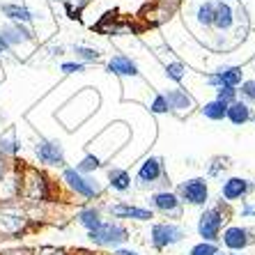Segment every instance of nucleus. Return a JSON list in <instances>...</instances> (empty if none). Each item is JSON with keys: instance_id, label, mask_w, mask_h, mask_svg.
Masks as SVG:
<instances>
[{"instance_id": "1", "label": "nucleus", "mask_w": 255, "mask_h": 255, "mask_svg": "<svg viewBox=\"0 0 255 255\" xmlns=\"http://www.w3.org/2000/svg\"><path fill=\"white\" fill-rule=\"evenodd\" d=\"M55 198V186L51 182L44 170L35 166H25L21 170V196H18V202L23 205L25 209H39L46 207L48 202H53Z\"/></svg>"}, {"instance_id": "2", "label": "nucleus", "mask_w": 255, "mask_h": 255, "mask_svg": "<svg viewBox=\"0 0 255 255\" xmlns=\"http://www.w3.org/2000/svg\"><path fill=\"white\" fill-rule=\"evenodd\" d=\"M30 226H32L30 214L21 202L0 205V239L21 237L30 230Z\"/></svg>"}, {"instance_id": "3", "label": "nucleus", "mask_w": 255, "mask_h": 255, "mask_svg": "<svg viewBox=\"0 0 255 255\" xmlns=\"http://www.w3.org/2000/svg\"><path fill=\"white\" fill-rule=\"evenodd\" d=\"M226 223H228V212L223 207V202L221 205H212V207H202V214L198 216V223H196L200 242L219 244L221 232H223Z\"/></svg>"}, {"instance_id": "4", "label": "nucleus", "mask_w": 255, "mask_h": 255, "mask_svg": "<svg viewBox=\"0 0 255 255\" xmlns=\"http://www.w3.org/2000/svg\"><path fill=\"white\" fill-rule=\"evenodd\" d=\"M60 182L71 196H78L83 200H95V198H101V193H104L101 184L95 177H90L85 172H78L76 168H62Z\"/></svg>"}, {"instance_id": "5", "label": "nucleus", "mask_w": 255, "mask_h": 255, "mask_svg": "<svg viewBox=\"0 0 255 255\" xmlns=\"http://www.w3.org/2000/svg\"><path fill=\"white\" fill-rule=\"evenodd\" d=\"M88 239L97 249H120L131 239V232L120 221H101V226L88 232Z\"/></svg>"}, {"instance_id": "6", "label": "nucleus", "mask_w": 255, "mask_h": 255, "mask_svg": "<svg viewBox=\"0 0 255 255\" xmlns=\"http://www.w3.org/2000/svg\"><path fill=\"white\" fill-rule=\"evenodd\" d=\"M186 237V230L175 221H159L149 228V244L154 251H166L182 244Z\"/></svg>"}, {"instance_id": "7", "label": "nucleus", "mask_w": 255, "mask_h": 255, "mask_svg": "<svg viewBox=\"0 0 255 255\" xmlns=\"http://www.w3.org/2000/svg\"><path fill=\"white\" fill-rule=\"evenodd\" d=\"M177 198L182 205H191V207H207L209 202V184L205 177H191L177 186Z\"/></svg>"}, {"instance_id": "8", "label": "nucleus", "mask_w": 255, "mask_h": 255, "mask_svg": "<svg viewBox=\"0 0 255 255\" xmlns=\"http://www.w3.org/2000/svg\"><path fill=\"white\" fill-rule=\"evenodd\" d=\"M21 170H23V163H18L16 159L9 161L7 170L0 177V205L18 202V196H21Z\"/></svg>"}, {"instance_id": "9", "label": "nucleus", "mask_w": 255, "mask_h": 255, "mask_svg": "<svg viewBox=\"0 0 255 255\" xmlns=\"http://www.w3.org/2000/svg\"><path fill=\"white\" fill-rule=\"evenodd\" d=\"M149 209L161 214V216H168V219H179L182 216V200L177 198L175 191L161 189L149 196Z\"/></svg>"}, {"instance_id": "10", "label": "nucleus", "mask_w": 255, "mask_h": 255, "mask_svg": "<svg viewBox=\"0 0 255 255\" xmlns=\"http://www.w3.org/2000/svg\"><path fill=\"white\" fill-rule=\"evenodd\" d=\"M136 179L140 186H154V184H163L168 179L166 175V163L161 156H147L138 166V172H136Z\"/></svg>"}, {"instance_id": "11", "label": "nucleus", "mask_w": 255, "mask_h": 255, "mask_svg": "<svg viewBox=\"0 0 255 255\" xmlns=\"http://www.w3.org/2000/svg\"><path fill=\"white\" fill-rule=\"evenodd\" d=\"M219 242L226 246L228 253H239V251L249 249L251 244L255 242V237H253V232H251L249 228H244V226H228V228H223Z\"/></svg>"}, {"instance_id": "12", "label": "nucleus", "mask_w": 255, "mask_h": 255, "mask_svg": "<svg viewBox=\"0 0 255 255\" xmlns=\"http://www.w3.org/2000/svg\"><path fill=\"white\" fill-rule=\"evenodd\" d=\"M35 156L42 166L48 168H67V159H65V149L58 140H39L35 145Z\"/></svg>"}, {"instance_id": "13", "label": "nucleus", "mask_w": 255, "mask_h": 255, "mask_svg": "<svg viewBox=\"0 0 255 255\" xmlns=\"http://www.w3.org/2000/svg\"><path fill=\"white\" fill-rule=\"evenodd\" d=\"M108 214L118 221H140V223L154 219V212L149 207H138L131 202H113V205H108Z\"/></svg>"}, {"instance_id": "14", "label": "nucleus", "mask_w": 255, "mask_h": 255, "mask_svg": "<svg viewBox=\"0 0 255 255\" xmlns=\"http://www.w3.org/2000/svg\"><path fill=\"white\" fill-rule=\"evenodd\" d=\"M253 182H249V179L244 177H228L226 182H223V186H221V198H223V202H237V200H244V198L249 196L251 191H253Z\"/></svg>"}, {"instance_id": "15", "label": "nucleus", "mask_w": 255, "mask_h": 255, "mask_svg": "<svg viewBox=\"0 0 255 255\" xmlns=\"http://www.w3.org/2000/svg\"><path fill=\"white\" fill-rule=\"evenodd\" d=\"M0 35H2V39H5L9 46H21V44H28L35 39V35H32V30L28 28V25L23 23H7L0 28Z\"/></svg>"}, {"instance_id": "16", "label": "nucleus", "mask_w": 255, "mask_h": 255, "mask_svg": "<svg viewBox=\"0 0 255 255\" xmlns=\"http://www.w3.org/2000/svg\"><path fill=\"white\" fill-rule=\"evenodd\" d=\"M166 101H168V108H170V113H179V115H186L191 113V108H193V97L182 88H172L168 90L166 95Z\"/></svg>"}, {"instance_id": "17", "label": "nucleus", "mask_w": 255, "mask_h": 255, "mask_svg": "<svg viewBox=\"0 0 255 255\" xmlns=\"http://www.w3.org/2000/svg\"><path fill=\"white\" fill-rule=\"evenodd\" d=\"M106 71L108 74H115V76H122V78H136L140 71H138V65L133 62V60L129 58V55H113V58L108 60L106 65Z\"/></svg>"}, {"instance_id": "18", "label": "nucleus", "mask_w": 255, "mask_h": 255, "mask_svg": "<svg viewBox=\"0 0 255 255\" xmlns=\"http://www.w3.org/2000/svg\"><path fill=\"white\" fill-rule=\"evenodd\" d=\"M235 25V9H232L230 2L226 0H219L214 2V25L219 32H228V30Z\"/></svg>"}, {"instance_id": "19", "label": "nucleus", "mask_w": 255, "mask_h": 255, "mask_svg": "<svg viewBox=\"0 0 255 255\" xmlns=\"http://www.w3.org/2000/svg\"><path fill=\"white\" fill-rule=\"evenodd\" d=\"M226 120H230V122H232L235 127L246 125V122H251V120H253V113H251V106L246 104V101H242V99L232 101V104H228Z\"/></svg>"}, {"instance_id": "20", "label": "nucleus", "mask_w": 255, "mask_h": 255, "mask_svg": "<svg viewBox=\"0 0 255 255\" xmlns=\"http://www.w3.org/2000/svg\"><path fill=\"white\" fill-rule=\"evenodd\" d=\"M101 221H104V216H101V209L95 207V205H90V207H83L76 212V223L81 228H85V230H95L97 226H101Z\"/></svg>"}, {"instance_id": "21", "label": "nucleus", "mask_w": 255, "mask_h": 255, "mask_svg": "<svg viewBox=\"0 0 255 255\" xmlns=\"http://www.w3.org/2000/svg\"><path fill=\"white\" fill-rule=\"evenodd\" d=\"M108 186L115 191V193H127L131 189V175L125 168L113 166L108 170Z\"/></svg>"}, {"instance_id": "22", "label": "nucleus", "mask_w": 255, "mask_h": 255, "mask_svg": "<svg viewBox=\"0 0 255 255\" xmlns=\"http://www.w3.org/2000/svg\"><path fill=\"white\" fill-rule=\"evenodd\" d=\"M18 152H21V142L16 140V131L9 129L7 133L0 136V156L7 161H14Z\"/></svg>"}, {"instance_id": "23", "label": "nucleus", "mask_w": 255, "mask_h": 255, "mask_svg": "<svg viewBox=\"0 0 255 255\" xmlns=\"http://www.w3.org/2000/svg\"><path fill=\"white\" fill-rule=\"evenodd\" d=\"M2 14L14 23H23V25L32 23V18H35V14L23 5H2Z\"/></svg>"}, {"instance_id": "24", "label": "nucleus", "mask_w": 255, "mask_h": 255, "mask_svg": "<svg viewBox=\"0 0 255 255\" xmlns=\"http://www.w3.org/2000/svg\"><path fill=\"white\" fill-rule=\"evenodd\" d=\"M200 113L205 115L207 120H212V122H221V120H226V113H228V104L226 101H207L205 106L200 108Z\"/></svg>"}, {"instance_id": "25", "label": "nucleus", "mask_w": 255, "mask_h": 255, "mask_svg": "<svg viewBox=\"0 0 255 255\" xmlns=\"http://www.w3.org/2000/svg\"><path fill=\"white\" fill-rule=\"evenodd\" d=\"M221 74V85H230V88H239L244 83V69L242 67H223L219 69Z\"/></svg>"}, {"instance_id": "26", "label": "nucleus", "mask_w": 255, "mask_h": 255, "mask_svg": "<svg viewBox=\"0 0 255 255\" xmlns=\"http://www.w3.org/2000/svg\"><path fill=\"white\" fill-rule=\"evenodd\" d=\"M196 21L202 25V28H212L214 25V2L205 0L196 7Z\"/></svg>"}, {"instance_id": "27", "label": "nucleus", "mask_w": 255, "mask_h": 255, "mask_svg": "<svg viewBox=\"0 0 255 255\" xmlns=\"http://www.w3.org/2000/svg\"><path fill=\"white\" fill-rule=\"evenodd\" d=\"M99 168H101V159L97 154H85L83 159L76 163V170L85 172V175H92V172L99 170Z\"/></svg>"}, {"instance_id": "28", "label": "nucleus", "mask_w": 255, "mask_h": 255, "mask_svg": "<svg viewBox=\"0 0 255 255\" xmlns=\"http://www.w3.org/2000/svg\"><path fill=\"white\" fill-rule=\"evenodd\" d=\"M74 55H76V60L83 62V65L99 60V51H97V48H90V46H74Z\"/></svg>"}, {"instance_id": "29", "label": "nucleus", "mask_w": 255, "mask_h": 255, "mask_svg": "<svg viewBox=\"0 0 255 255\" xmlns=\"http://www.w3.org/2000/svg\"><path fill=\"white\" fill-rule=\"evenodd\" d=\"M219 244L214 242H198L189 249V255H216L219 253Z\"/></svg>"}, {"instance_id": "30", "label": "nucleus", "mask_w": 255, "mask_h": 255, "mask_svg": "<svg viewBox=\"0 0 255 255\" xmlns=\"http://www.w3.org/2000/svg\"><path fill=\"white\" fill-rule=\"evenodd\" d=\"M166 76L170 78V81H175V83H182L186 76V67L182 65V62H168L166 65Z\"/></svg>"}, {"instance_id": "31", "label": "nucleus", "mask_w": 255, "mask_h": 255, "mask_svg": "<svg viewBox=\"0 0 255 255\" xmlns=\"http://www.w3.org/2000/svg\"><path fill=\"white\" fill-rule=\"evenodd\" d=\"M237 97H239L237 88H230V85H221V88H216V99L219 101L232 104V101H237Z\"/></svg>"}, {"instance_id": "32", "label": "nucleus", "mask_w": 255, "mask_h": 255, "mask_svg": "<svg viewBox=\"0 0 255 255\" xmlns=\"http://www.w3.org/2000/svg\"><path fill=\"white\" fill-rule=\"evenodd\" d=\"M149 111H152L154 115H166V113H170L166 97H163V95H156L154 99H152V104H149Z\"/></svg>"}, {"instance_id": "33", "label": "nucleus", "mask_w": 255, "mask_h": 255, "mask_svg": "<svg viewBox=\"0 0 255 255\" xmlns=\"http://www.w3.org/2000/svg\"><path fill=\"white\" fill-rule=\"evenodd\" d=\"M90 2H92V0H67V12H69L71 18H81L78 14L83 12Z\"/></svg>"}, {"instance_id": "34", "label": "nucleus", "mask_w": 255, "mask_h": 255, "mask_svg": "<svg viewBox=\"0 0 255 255\" xmlns=\"http://www.w3.org/2000/svg\"><path fill=\"white\" fill-rule=\"evenodd\" d=\"M239 88L242 90H237V92H242V101H246V104H255V81H244Z\"/></svg>"}, {"instance_id": "35", "label": "nucleus", "mask_w": 255, "mask_h": 255, "mask_svg": "<svg viewBox=\"0 0 255 255\" xmlns=\"http://www.w3.org/2000/svg\"><path fill=\"white\" fill-rule=\"evenodd\" d=\"M30 255H69L65 249H58V246H39Z\"/></svg>"}, {"instance_id": "36", "label": "nucleus", "mask_w": 255, "mask_h": 255, "mask_svg": "<svg viewBox=\"0 0 255 255\" xmlns=\"http://www.w3.org/2000/svg\"><path fill=\"white\" fill-rule=\"evenodd\" d=\"M60 69H62V74H81V71H85V65L76 60V62H62Z\"/></svg>"}, {"instance_id": "37", "label": "nucleus", "mask_w": 255, "mask_h": 255, "mask_svg": "<svg viewBox=\"0 0 255 255\" xmlns=\"http://www.w3.org/2000/svg\"><path fill=\"white\" fill-rule=\"evenodd\" d=\"M221 168H223V170H226V161H221V159H214V166H209V175H219V170Z\"/></svg>"}, {"instance_id": "38", "label": "nucleus", "mask_w": 255, "mask_h": 255, "mask_svg": "<svg viewBox=\"0 0 255 255\" xmlns=\"http://www.w3.org/2000/svg\"><path fill=\"white\" fill-rule=\"evenodd\" d=\"M32 251L30 249H7V251H0V255H30Z\"/></svg>"}, {"instance_id": "39", "label": "nucleus", "mask_w": 255, "mask_h": 255, "mask_svg": "<svg viewBox=\"0 0 255 255\" xmlns=\"http://www.w3.org/2000/svg\"><path fill=\"white\" fill-rule=\"evenodd\" d=\"M207 83L212 85V88H221V74H219V71H212V74H209Z\"/></svg>"}, {"instance_id": "40", "label": "nucleus", "mask_w": 255, "mask_h": 255, "mask_svg": "<svg viewBox=\"0 0 255 255\" xmlns=\"http://www.w3.org/2000/svg\"><path fill=\"white\" fill-rule=\"evenodd\" d=\"M113 255H140V253L133 251V249H127V246H120V249L113 251Z\"/></svg>"}, {"instance_id": "41", "label": "nucleus", "mask_w": 255, "mask_h": 255, "mask_svg": "<svg viewBox=\"0 0 255 255\" xmlns=\"http://www.w3.org/2000/svg\"><path fill=\"white\" fill-rule=\"evenodd\" d=\"M242 216H255V205H244Z\"/></svg>"}, {"instance_id": "42", "label": "nucleus", "mask_w": 255, "mask_h": 255, "mask_svg": "<svg viewBox=\"0 0 255 255\" xmlns=\"http://www.w3.org/2000/svg\"><path fill=\"white\" fill-rule=\"evenodd\" d=\"M9 51H12V46H9V44H7L5 39H2V35H0V55L9 53Z\"/></svg>"}, {"instance_id": "43", "label": "nucleus", "mask_w": 255, "mask_h": 255, "mask_svg": "<svg viewBox=\"0 0 255 255\" xmlns=\"http://www.w3.org/2000/svg\"><path fill=\"white\" fill-rule=\"evenodd\" d=\"M7 166H9V161H7V159H2V156H0V177H2V172L7 170Z\"/></svg>"}, {"instance_id": "44", "label": "nucleus", "mask_w": 255, "mask_h": 255, "mask_svg": "<svg viewBox=\"0 0 255 255\" xmlns=\"http://www.w3.org/2000/svg\"><path fill=\"white\" fill-rule=\"evenodd\" d=\"M51 53H53V55H60V53H62V46H53V48H51Z\"/></svg>"}, {"instance_id": "45", "label": "nucleus", "mask_w": 255, "mask_h": 255, "mask_svg": "<svg viewBox=\"0 0 255 255\" xmlns=\"http://www.w3.org/2000/svg\"><path fill=\"white\" fill-rule=\"evenodd\" d=\"M216 255H232V253H223V251H219V253H216Z\"/></svg>"}]
</instances>
